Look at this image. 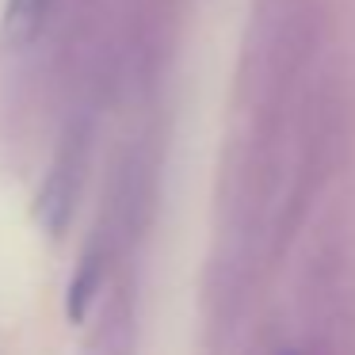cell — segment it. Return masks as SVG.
Masks as SVG:
<instances>
[{
  "mask_svg": "<svg viewBox=\"0 0 355 355\" xmlns=\"http://www.w3.org/2000/svg\"><path fill=\"white\" fill-rule=\"evenodd\" d=\"M50 8H54V0H8L4 4V24H0L4 27V39L16 42V46L31 42L46 27Z\"/></svg>",
  "mask_w": 355,
  "mask_h": 355,
  "instance_id": "cell-1",
  "label": "cell"
},
{
  "mask_svg": "<svg viewBox=\"0 0 355 355\" xmlns=\"http://www.w3.org/2000/svg\"><path fill=\"white\" fill-rule=\"evenodd\" d=\"M103 271H107L103 252H88L85 263L77 268V279H73V286H69V317L73 321H80V317L88 313V306H92L96 291H100V283H103Z\"/></svg>",
  "mask_w": 355,
  "mask_h": 355,
  "instance_id": "cell-2",
  "label": "cell"
}]
</instances>
